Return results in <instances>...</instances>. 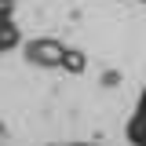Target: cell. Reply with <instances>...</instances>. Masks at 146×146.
<instances>
[{"label": "cell", "instance_id": "7a4b0ae2", "mask_svg": "<svg viewBox=\"0 0 146 146\" xmlns=\"http://www.w3.org/2000/svg\"><path fill=\"white\" fill-rule=\"evenodd\" d=\"M11 15V0H0V18H7Z\"/></svg>", "mask_w": 146, "mask_h": 146}, {"label": "cell", "instance_id": "3957f363", "mask_svg": "<svg viewBox=\"0 0 146 146\" xmlns=\"http://www.w3.org/2000/svg\"><path fill=\"white\" fill-rule=\"evenodd\" d=\"M0 131H4V128H0Z\"/></svg>", "mask_w": 146, "mask_h": 146}, {"label": "cell", "instance_id": "6da1fadb", "mask_svg": "<svg viewBox=\"0 0 146 146\" xmlns=\"http://www.w3.org/2000/svg\"><path fill=\"white\" fill-rule=\"evenodd\" d=\"M26 58L36 62V66H62L66 62V48L55 44V40H33V44H26Z\"/></svg>", "mask_w": 146, "mask_h": 146}]
</instances>
